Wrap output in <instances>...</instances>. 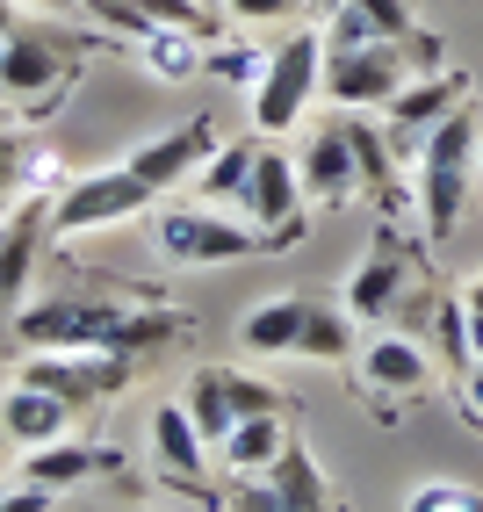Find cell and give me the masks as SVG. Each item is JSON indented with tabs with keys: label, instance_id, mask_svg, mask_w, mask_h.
<instances>
[{
	"label": "cell",
	"instance_id": "f546056e",
	"mask_svg": "<svg viewBox=\"0 0 483 512\" xmlns=\"http://www.w3.org/2000/svg\"><path fill=\"white\" fill-rule=\"evenodd\" d=\"M462 325H469V354L483 361V275L462 289Z\"/></svg>",
	"mask_w": 483,
	"mask_h": 512
},
{
	"label": "cell",
	"instance_id": "cb8c5ba5",
	"mask_svg": "<svg viewBox=\"0 0 483 512\" xmlns=\"http://www.w3.org/2000/svg\"><path fill=\"white\" fill-rule=\"evenodd\" d=\"M303 303H310V289H289V296H267V303H253L246 311V325H238V347L246 354H296V339H303Z\"/></svg>",
	"mask_w": 483,
	"mask_h": 512
},
{
	"label": "cell",
	"instance_id": "277c9868",
	"mask_svg": "<svg viewBox=\"0 0 483 512\" xmlns=\"http://www.w3.org/2000/svg\"><path fill=\"white\" fill-rule=\"evenodd\" d=\"M152 238H159V253L174 267H231V260L274 253L246 210L224 217V202H166L152 217Z\"/></svg>",
	"mask_w": 483,
	"mask_h": 512
},
{
	"label": "cell",
	"instance_id": "9a60e30c",
	"mask_svg": "<svg viewBox=\"0 0 483 512\" xmlns=\"http://www.w3.org/2000/svg\"><path fill=\"white\" fill-rule=\"evenodd\" d=\"M210 152H217V123H210V116H188V123H174V130H159V138H145V145L130 152V166L166 195V188H188L195 166L210 159Z\"/></svg>",
	"mask_w": 483,
	"mask_h": 512
},
{
	"label": "cell",
	"instance_id": "e575fe53",
	"mask_svg": "<svg viewBox=\"0 0 483 512\" xmlns=\"http://www.w3.org/2000/svg\"><path fill=\"white\" fill-rule=\"evenodd\" d=\"M37 8H51V15H73V8H80V0H37Z\"/></svg>",
	"mask_w": 483,
	"mask_h": 512
},
{
	"label": "cell",
	"instance_id": "4316f807",
	"mask_svg": "<svg viewBox=\"0 0 483 512\" xmlns=\"http://www.w3.org/2000/svg\"><path fill=\"white\" fill-rule=\"evenodd\" d=\"M210 73H224L231 87H260V73H267V51H246V44H217V51H210Z\"/></svg>",
	"mask_w": 483,
	"mask_h": 512
},
{
	"label": "cell",
	"instance_id": "ffe728a7",
	"mask_svg": "<svg viewBox=\"0 0 483 512\" xmlns=\"http://www.w3.org/2000/svg\"><path fill=\"white\" fill-rule=\"evenodd\" d=\"M87 15H101L109 29H123V37H145V29H202L210 37L217 15L210 0H80Z\"/></svg>",
	"mask_w": 483,
	"mask_h": 512
},
{
	"label": "cell",
	"instance_id": "484cf974",
	"mask_svg": "<svg viewBox=\"0 0 483 512\" xmlns=\"http://www.w3.org/2000/svg\"><path fill=\"white\" fill-rule=\"evenodd\" d=\"M137 51H145V73L152 80H188L202 65V29H145Z\"/></svg>",
	"mask_w": 483,
	"mask_h": 512
},
{
	"label": "cell",
	"instance_id": "2e32d148",
	"mask_svg": "<svg viewBox=\"0 0 483 512\" xmlns=\"http://www.w3.org/2000/svg\"><path fill=\"white\" fill-rule=\"evenodd\" d=\"M411 282H419V267H411V253L383 231V238L368 246V260L347 275V289H339V296H347V311H354V318H390L397 303L411 296Z\"/></svg>",
	"mask_w": 483,
	"mask_h": 512
},
{
	"label": "cell",
	"instance_id": "836d02e7",
	"mask_svg": "<svg viewBox=\"0 0 483 512\" xmlns=\"http://www.w3.org/2000/svg\"><path fill=\"white\" fill-rule=\"evenodd\" d=\"M15 22H22V15H15V0H0V37H8Z\"/></svg>",
	"mask_w": 483,
	"mask_h": 512
},
{
	"label": "cell",
	"instance_id": "4fadbf2b",
	"mask_svg": "<svg viewBox=\"0 0 483 512\" xmlns=\"http://www.w3.org/2000/svg\"><path fill=\"white\" fill-rule=\"evenodd\" d=\"M296 174H303L310 210H347L354 188H361V159H354V138H347V116H332V123L310 130Z\"/></svg>",
	"mask_w": 483,
	"mask_h": 512
},
{
	"label": "cell",
	"instance_id": "52a82bcc",
	"mask_svg": "<svg viewBox=\"0 0 483 512\" xmlns=\"http://www.w3.org/2000/svg\"><path fill=\"white\" fill-rule=\"evenodd\" d=\"M137 354H109V347H37L15 375L22 383H44V390H58L73 412H101L109 397H123L130 383H137Z\"/></svg>",
	"mask_w": 483,
	"mask_h": 512
},
{
	"label": "cell",
	"instance_id": "6da1fadb",
	"mask_svg": "<svg viewBox=\"0 0 483 512\" xmlns=\"http://www.w3.org/2000/svg\"><path fill=\"white\" fill-rule=\"evenodd\" d=\"M15 339L29 354L37 347H109V354H137L152 361L166 347L188 339V318L166 311V303H101V296H44L15 311Z\"/></svg>",
	"mask_w": 483,
	"mask_h": 512
},
{
	"label": "cell",
	"instance_id": "e0dca14e",
	"mask_svg": "<svg viewBox=\"0 0 483 512\" xmlns=\"http://www.w3.org/2000/svg\"><path fill=\"white\" fill-rule=\"evenodd\" d=\"M116 469H123V455H116V448L58 433V440H44V448H22V469H15V476H29V484H44V491L58 498V491L87 484V476H116Z\"/></svg>",
	"mask_w": 483,
	"mask_h": 512
},
{
	"label": "cell",
	"instance_id": "1f68e13d",
	"mask_svg": "<svg viewBox=\"0 0 483 512\" xmlns=\"http://www.w3.org/2000/svg\"><path fill=\"white\" fill-rule=\"evenodd\" d=\"M15 174H22V145L0 130V188H15Z\"/></svg>",
	"mask_w": 483,
	"mask_h": 512
},
{
	"label": "cell",
	"instance_id": "5bb4252c",
	"mask_svg": "<svg viewBox=\"0 0 483 512\" xmlns=\"http://www.w3.org/2000/svg\"><path fill=\"white\" fill-rule=\"evenodd\" d=\"M44 238H51V195H44V188H29L15 210H8V224H0V311H22Z\"/></svg>",
	"mask_w": 483,
	"mask_h": 512
},
{
	"label": "cell",
	"instance_id": "d4e9b609",
	"mask_svg": "<svg viewBox=\"0 0 483 512\" xmlns=\"http://www.w3.org/2000/svg\"><path fill=\"white\" fill-rule=\"evenodd\" d=\"M253 159H260V145H217L210 159L195 166V195L202 202H224V210H238L246 202V181H253Z\"/></svg>",
	"mask_w": 483,
	"mask_h": 512
},
{
	"label": "cell",
	"instance_id": "83f0119b",
	"mask_svg": "<svg viewBox=\"0 0 483 512\" xmlns=\"http://www.w3.org/2000/svg\"><path fill=\"white\" fill-rule=\"evenodd\" d=\"M404 505H411V512H483V498H476L469 484H419Z\"/></svg>",
	"mask_w": 483,
	"mask_h": 512
},
{
	"label": "cell",
	"instance_id": "8fae6325",
	"mask_svg": "<svg viewBox=\"0 0 483 512\" xmlns=\"http://www.w3.org/2000/svg\"><path fill=\"white\" fill-rule=\"evenodd\" d=\"M253 224H260V238L274 253H289L296 238H303V224H310V195H303V174H296V159H282L274 145H260V159H253V181H246V202H238Z\"/></svg>",
	"mask_w": 483,
	"mask_h": 512
},
{
	"label": "cell",
	"instance_id": "5b68a950",
	"mask_svg": "<svg viewBox=\"0 0 483 512\" xmlns=\"http://www.w3.org/2000/svg\"><path fill=\"white\" fill-rule=\"evenodd\" d=\"M80 58H87V37H73L65 22L29 15V22H15L8 37H0V94H15V101H58L65 80L80 73Z\"/></svg>",
	"mask_w": 483,
	"mask_h": 512
},
{
	"label": "cell",
	"instance_id": "ba28073f",
	"mask_svg": "<svg viewBox=\"0 0 483 512\" xmlns=\"http://www.w3.org/2000/svg\"><path fill=\"white\" fill-rule=\"evenodd\" d=\"M469 101V80L455 73V65H433V73H411L390 101H383V130H390V145H397V159H419L426 152V138L447 123Z\"/></svg>",
	"mask_w": 483,
	"mask_h": 512
},
{
	"label": "cell",
	"instance_id": "d590c367",
	"mask_svg": "<svg viewBox=\"0 0 483 512\" xmlns=\"http://www.w3.org/2000/svg\"><path fill=\"white\" fill-rule=\"evenodd\" d=\"M210 8H224V0H210Z\"/></svg>",
	"mask_w": 483,
	"mask_h": 512
},
{
	"label": "cell",
	"instance_id": "8992f818",
	"mask_svg": "<svg viewBox=\"0 0 483 512\" xmlns=\"http://www.w3.org/2000/svg\"><path fill=\"white\" fill-rule=\"evenodd\" d=\"M152 202H159V188L137 174L130 159H116V166H94V174H80V181L58 188V202H51V231H58V238H87V231H109V224L145 217Z\"/></svg>",
	"mask_w": 483,
	"mask_h": 512
},
{
	"label": "cell",
	"instance_id": "7c38bea8",
	"mask_svg": "<svg viewBox=\"0 0 483 512\" xmlns=\"http://www.w3.org/2000/svg\"><path fill=\"white\" fill-rule=\"evenodd\" d=\"M145 433H152V462H159L166 484H174L181 498L217 505V484H210V476H217V448L202 440V426H195L188 404H181V397H174V404H159Z\"/></svg>",
	"mask_w": 483,
	"mask_h": 512
},
{
	"label": "cell",
	"instance_id": "7402d4cb",
	"mask_svg": "<svg viewBox=\"0 0 483 512\" xmlns=\"http://www.w3.org/2000/svg\"><path fill=\"white\" fill-rule=\"evenodd\" d=\"M411 29H419L411 0H339V15H325V51L368 37H411Z\"/></svg>",
	"mask_w": 483,
	"mask_h": 512
},
{
	"label": "cell",
	"instance_id": "d6986e66",
	"mask_svg": "<svg viewBox=\"0 0 483 512\" xmlns=\"http://www.w3.org/2000/svg\"><path fill=\"white\" fill-rule=\"evenodd\" d=\"M354 311H347V296H332V289H310L303 303V339H296V361H318V368H339V361H354L361 354V339H354Z\"/></svg>",
	"mask_w": 483,
	"mask_h": 512
},
{
	"label": "cell",
	"instance_id": "d6a6232c",
	"mask_svg": "<svg viewBox=\"0 0 483 512\" xmlns=\"http://www.w3.org/2000/svg\"><path fill=\"white\" fill-rule=\"evenodd\" d=\"M303 15H310V22H325V15H339V0H303Z\"/></svg>",
	"mask_w": 483,
	"mask_h": 512
},
{
	"label": "cell",
	"instance_id": "ac0fdd59",
	"mask_svg": "<svg viewBox=\"0 0 483 512\" xmlns=\"http://www.w3.org/2000/svg\"><path fill=\"white\" fill-rule=\"evenodd\" d=\"M260 476H267V491H274V512H332L339 505V484L325 476L318 448H310L303 433H289V448L274 455Z\"/></svg>",
	"mask_w": 483,
	"mask_h": 512
},
{
	"label": "cell",
	"instance_id": "44dd1931",
	"mask_svg": "<svg viewBox=\"0 0 483 512\" xmlns=\"http://www.w3.org/2000/svg\"><path fill=\"white\" fill-rule=\"evenodd\" d=\"M73 419H80V412H73L58 390L22 383V375H15V390L0 397V426H8V440H22V448H44V440L73 433Z\"/></svg>",
	"mask_w": 483,
	"mask_h": 512
},
{
	"label": "cell",
	"instance_id": "f1b7e54d",
	"mask_svg": "<svg viewBox=\"0 0 483 512\" xmlns=\"http://www.w3.org/2000/svg\"><path fill=\"white\" fill-rule=\"evenodd\" d=\"M224 15H238V22H282V15H303V0H224Z\"/></svg>",
	"mask_w": 483,
	"mask_h": 512
},
{
	"label": "cell",
	"instance_id": "30bf717a",
	"mask_svg": "<svg viewBox=\"0 0 483 512\" xmlns=\"http://www.w3.org/2000/svg\"><path fill=\"white\" fill-rule=\"evenodd\" d=\"M181 404L195 412V426H202L210 448L253 412H296V404L282 397V383H260V375H246V368H195V383H188Z\"/></svg>",
	"mask_w": 483,
	"mask_h": 512
},
{
	"label": "cell",
	"instance_id": "9c48e42d",
	"mask_svg": "<svg viewBox=\"0 0 483 512\" xmlns=\"http://www.w3.org/2000/svg\"><path fill=\"white\" fill-rule=\"evenodd\" d=\"M354 383H361V397H368L383 419H397L404 404H419V397L433 390V361H426L419 339H404V332H375L368 347L354 354Z\"/></svg>",
	"mask_w": 483,
	"mask_h": 512
},
{
	"label": "cell",
	"instance_id": "3957f363",
	"mask_svg": "<svg viewBox=\"0 0 483 512\" xmlns=\"http://www.w3.org/2000/svg\"><path fill=\"white\" fill-rule=\"evenodd\" d=\"M325 94V22H296L282 44L267 51V73L253 87V130H267V138H282V130L303 123V109Z\"/></svg>",
	"mask_w": 483,
	"mask_h": 512
},
{
	"label": "cell",
	"instance_id": "603a6c76",
	"mask_svg": "<svg viewBox=\"0 0 483 512\" xmlns=\"http://www.w3.org/2000/svg\"><path fill=\"white\" fill-rule=\"evenodd\" d=\"M289 412H253V419H238L224 440H217V462L231 469V476H260L274 455H282L289 448Z\"/></svg>",
	"mask_w": 483,
	"mask_h": 512
},
{
	"label": "cell",
	"instance_id": "7a4b0ae2",
	"mask_svg": "<svg viewBox=\"0 0 483 512\" xmlns=\"http://www.w3.org/2000/svg\"><path fill=\"white\" fill-rule=\"evenodd\" d=\"M411 166H419V217H426V246H440V238L462 224L469 188H476V174H483V109H476V94H469L462 109L433 130L426 152L411 159Z\"/></svg>",
	"mask_w": 483,
	"mask_h": 512
},
{
	"label": "cell",
	"instance_id": "4dcf8cb0",
	"mask_svg": "<svg viewBox=\"0 0 483 512\" xmlns=\"http://www.w3.org/2000/svg\"><path fill=\"white\" fill-rule=\"evenodd\" d=\"M462 412H469V426H483V361L462 368Z\"/></svg>",
	"mask_w": 483,
	"mask_h": 512
},
{
	"label": "cell",
	"instance_id": "8d00e7d4",
	"mask_svg": "<svg viewBox=\"0 0 483 512\" xmlns=\"http://www.w3.org/2000/svg\"><path fill=\"white\" fill-rule=\"evenodd\" d=\"M0 224H8V210H0Z\"/></svg>",
	"mask_w": 483,
	"mask_h": 512
}]
</instances>
